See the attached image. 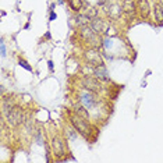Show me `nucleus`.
Listing matches in <instances>:
<instances>
[{
	"label": "nucleus",
	"mask_w": 163,
	"mask_h": 163,
	"mask_svg": "<svg viewBox=\"0 0 163 163\" xmlns=\"http://www.w3.org/2000/svg\"><path fill=\"white\" fill-rule=\"evenodd\" d=\"M34 140L36 141V144H38V145H45L43 132H42L41 130H38V131H35V132H34Z\"/></svg>",
	"instance_id": "nucleus-16"
},
{
	"label": "nucleus",
	"mask_w": 163,
	"mask_h": 163,
	"mask_svg": "<svg viewBox=\"0 0 163 163\" xmlns=\"http://www.w3.org/2000/svg\"><path fill=\"white\" fill-rule=\"evenodd\" d=\"M49 13H50V14H49V21L52 22V21H55L56 18H57V14H56L55 11H49Z\"/></svg>",
	"instance_id": "nucleus-19"
},
{
	"label": "nucleus",
	"mask_w": 163,
	"mask_h": 163,
	"mask_svg": "<svg viewBox=\"0 0 163 163\" xmlns=\"http://www.w3.org/2000/svg\"><path fill=\"white\" fill-rule=\"evenodd\" d=\"M67 116H68V121L74 125V128L78 131V134L81 137H84L85 140H92V135L96 134V131L93 125L91 124V120H87L82 116L77 114L73 109L67 110Z\"/></svg>",
	"instance_id": "nucleus-1"
},
{
	"label": "nucleus",
	"mask_w": 163,
	"mask_h": 163,
	"mask_svg": "<svg viewBox=\"0 0 163 163\" xmlns=\"http://www.w3.org/2000/svg\"><path fill=\"white\" fill-rule=\"evenodd\" d=\"M0 14H2V17H6V15H7V13L4 11V10H2V11H0Z\"/></svg>",
	"instance_id": "nucleus-25"
},
{
	"label": "nucleus",
	"mask_w": 163,
	"mask_h": 163,
	"mask_svg": "<svg viewBox=\"0 0 163 163\" xmlns=\"http://www.w3.org/2000/svg\"><path fill=\"white\" fill-rule=\"evenodd\" d=\"M24 29H29V21L25 24V25H24Z\"/></svg>",
	"instance_id": "nucleus-26"
},
{
	"label": "nucleus",
	"mask_w": 163,
	"mask_h": 163,
	"mask_svg": "<svg viewBox=\"0 0 163 163\" xmlns=\"http://www.w3.org/2000/svg\"><path fill=\"white\" fill-rule=\"evenodd\" d=\"M0 56L2 57H6L7 56V49H6V45H4V39L3 38H0Z\"/></svg>",
	"instance_id": "nucleus-18"
},
{
	"label": "nucleus",
	"mask_w": 163,
	"mask_h": 163,
	"mask_svg": "<svg viewBox=\"0 0 163 163\" xmlns=\"http://www.w3.org/2000/svg\"><path fill=\"white\" fill-rule=\"evenodd\" d=\"M49 144H50V151H52L53 156H55L59 162L68 153L67 152V142H66V140H64L61 135H59V134L52 135L50 140H49Z\"/></svg>",
	"instance_id": "nucleus-4"
},
{
	"label": "nucleus",
	"mask_w": 163,
	"mask_h": 163,
	"mask_svg": "<svg viewBox=\"0 0 163 163\" xmlns=\"http://www.w3.org/2000/svg\"><path fill=\"white\" fill-rule=\"evenodd\" d=\"M153 18L157 25H163V6L156 2L153 6Z\"/></svg>",
	"instance_id": "nucleus-12"
},
{
	"label": "nucleus",
	"mask_w": 163,
	"mask_h": 163,
	"mask_svg": "<svg viewBox=\"0 0 163 163\" xmlns=\"http://www.w3.org/2000/svg\"><path fill=\"white\" fill-rule=\"evenodd\" d=\"M57 4H64V0H57Z\"/></svg>",
	"instance_id": "nucleus-27"
},
{
	"label": "nucleus",
	"mask_w": 163,
	"mask_h": 163,
	"mask_svg": "<svg viewBox=\"0 0 163 163\" xmlns=\"http://www.w3.org/2000/svg\"><path fill=\"white\" fill-rule=\"evenodd\" d=\"M55 9H56V3H52L49 7V11H55Z\"/></svg>",
	"instance_id": "nucleus-21"
},
{
	"label": "nucleus",
	"mask_w": 163,
	"mask_h": 163,
	"mask_svg": "<svg viewBox=\"0 0 163 163\" xmlns=\"http://www.w3.org/2000/svg\"><path fill=\"white\" fill-rule=\"evenodd\" d=\"M85 14L88 15V17L91 18V20H92V18H95V17H98V9H95V7H92V6H89V7H87V9H85Z\"/></svg>",
	"instance_id": "nucleus-17"
},
{
	"label": "nucleus",
	"mask_w": 163,
	"mask_h": 163,
	"mask_svg": "<svg viewBox=\"0 0 163 163\" xmlns=\"http://www.w3.org/2000/svg\"><path fill=\"white\" fill-rule=\"evenodd\" d=\"M18 66L20 67H22L24 70H26V71H29V73H34V68H32V66L28 63L26 60H24V59H18Z\"/></svg>",
	"instance_id": "nucleus-15"
},
{
	"label": "nucleus",
	"mask_w": 163,
	"mask_h": 163,
	"mask_svg": "<svg viewBox=\"0 0 163 163\" xmlns=\"http://www.w3.org/2000/svg\"><path fill=\"white\" fill-rule=\"evenodd\" d=\"M67 3L74 13H79L84 7V0H67Z\"/></svg>",
	"instance_id": "nucleus-14"
},
{
	"label": "nucleus",
	"mask_w": 163,
	"mask_h": 163,
	"mask_svg": "<svg viewBox=\"0 0 163 163\" xmlns=\"http://www.w3.org/2000/svg\"><path fill=\"white\" fill-rule=\"evenodd\" d=\"M137 13L142 20H146L151 14V6L148 0H138L137 2Z\"/></svg>",
	"instance_id": "nucleus-8"
},
{
	"label": "nucleus",
	"mask_w": 163,
	"mask_h": 163,
	"mask_svg": "<svg viewBox=\"0 0 163 163\" xmlns=\"http://www.w3.org/2000/svg\"><path fill=\"white\" fill-rule=\"evenodd\" d=\"M78 135H79L78 131H77L75 128H74V125L67 120V123L64 124V137H66V140L75 141L77 138H78Z\"/></svg>",
	"instance_id": "nucleus-11"
},
{
	"label": "nucleus",
	"mask_w": 163,
	"mask_h": 163,
	"mask_svg": "<svg viewBox=\"0 0 163 163\" xmlns=\"http://www.w3.org/2000/svg\"><path fill=\"white\" fill-rule=\"evenodd\" d=\"M77 100L81 103L82 106L88 109L89 112H93L96 109H99L100 106H103L105 100H103V95L95 93L92 91H88L81 88V91H77Z\"/></svg>",
	"instance_id": "nucleus-2"
},
{
	"label": "nucleus",
	"mask_w": 163,
	"mask_h": 163,
	"mask_svg": "<svg viewBox=\"0 0 163 163\" xmlns=\"http://www.w3.org/2000/svg\"><path fill=\"white\" fill-rule=\"evenodd\" d=\"M3 117L6 119V123L10 127H18V125H21V124H25L26 119H28L25 112L17 105H14L11 109L4 112Z\"/></svg>",
	"instance_id": "nucleus-3"
},
{
	"label": "nucleus",
	"mask_w": 163,
	"mask_h": 163,
	"mask_svg": "<svg viewBox=\"0 0 163 163\" xmlns=\"http://www.w3.org/2000/svg\"><path fill=\"white\" fill-rule=\"evenodd\" d=\"M47 67H49V71H50V73H53V71H55V64H53L52 60L47 61Z\"/></svg>",
	"instance_id": "nucleus-20"
},
{
	"label": "nucleus",
	"mask_w": 163,
	"mask_h": 163,
	"mask_svg": "<svg viewBox=\"0 0 163 163\" xmlns=\"http://www.w3.org/2000/svg\"><path fill=\"white\" fill-rule=\"evenodd\" d=\"M106 2H108V0H98V6H103Z\"/></svg>",
	"instance_id": "nucleus-22"
},
{
	"label": "nucleus",
	"mask_w": 163,
	"mask_h": 163,
	"mask_svg": "<svg viewBox=\"0 0 163 163\" xmlns=\"http://www.w3.org/2000/svg\"><path fill=\"white\" fill-rule=\"evenodd\" d=\"M92 74L93 77H96L98 79H100L102 82H110V75H109V71H108V67L105 64L103 66H96V67L92 68Z\"/></svg>",
	"instance_id": "nucleus-7"
},
{
	"label": "nucleus",
	"mask_w": 163,
	"mask_h": 163,
	"mask_svg": "<svg viewBox=\"0 0 163 163\" xmlns=\"http://www.w3.org/2000/svg\"><path fill=\"white\" fill-rule=\"evenodd\" d=\"M79 85H81L79 88L92 91V92L99 93V95H103V92L106 91L105 84L93 75H85V74H82L81 78H79Z\"/></svg>",
	"instance_id": "nucleus-5"
},
{
	"label": "nucleus",
	"mask_w": 163,
	"mask_h": 163,
	"mask_svg": "<svg viewBox=\"0 0 163 163\" xmlns=\"http://www.w3.org/2000/svg\"><path fill=\"white\" fill-rule=\"evenodd\" d=\"M151 73H152V71H151V70H148V71H146V73H145V77H148Z\"/></svg>",
	"instance_id": "nucleus-28"
},
{
	"label": "nucleus",
	"mask_w": 163,
	"mask_h": 163,
	"mask_svg": "<svg viewBox=\"0 0 163 163\" xmlns=\"http://www.w3.org/2000/svg\"><path fill=\"white\" fill-rule=\"evenodd\" d=\"M121 11L124 14L130 15V17H134L135 13H137V3H135L134 0H124L123 2Z\"/></svg>",
	"instance_id": "nucleus-10"
},
{
	"label": "nucleus",
	"mask_w": 163,
	"mask_h": 163,
	"mask_svg": "<svg viewBox=\"0 0 163 163\" xmlns=\"http://www.w3.org/2000/svg\"><path fill=\"white\" fill-rule=\"evenodd\" d=\"M146 87V81L145 79H142V82H141V88H145Z\"/></svg>",
	"instance_id": "nucleus-24"
},
{
	"label": "nucleus",
	"mask_w": 163,
	"mask_h": 163,
	"mask_svg": "<svg viewBox=\"0 0 163 163\" xmlns=\"http://www.w3.org/2000/svg\"><path fill=\"white\" fill-rule=\"evenodd\" d=\"M74 22H75V25L78 26H84V25H88V24L91 22V18L88 17L85 13H77L75 15H74Z\"/></svg>",
	"instance_id": "nucleus-13"
},
{
	"label": "nucleus",
	"mask_w": 163,
	"mask_h": 163,
	"mask_svg": "<svg viewBox=\"0 0 163 163\" xmlns=\"http://www.w3.org/2000/svg\"><path fill=\"white\" fill-rule=\"evenodd\" d=\"M50 38H52L50 32H46V34H45V36H43V39H50Z\"/></svg>",
	"instance_id": "nucleus-23"
},
{
	"label": "nucleus",
	"mask_w": 163,
	"mask_h": 163,
	"mask_svg": "<svg viewBox=\"0 0 163 163\" xmlns=\"http://www.w3.org/2000/svg\"><path fill=\"white\" fill-rule=\"evenodd\" d=\"M84 57L87 60L88 64H91L92 67H96V66H103L105 64V57H103L102 50L96 49V47L91 46L89 49L85 50Z\"/></svg>",
	"instance_id": "nucleus-6"
},
{
	"label": "nucleus",
	"mask_w": 163,
	"mask_h": 163,
	"mask_svg": "<svg viewBox=\"0 0 163 163\" xmlns=\"http://www.w3.org/2000/svg\"><path fill=\"white\" fill-rule=\"evenodd\" d=\"M89 25L92 26V29L98 34V35H102V34H105L106 31V25H105V21L102 20V18H99V15L95 18H92L89 22Z\"/></svg>",
	"instance_id": "nucleus-9"
}]
</instances>
